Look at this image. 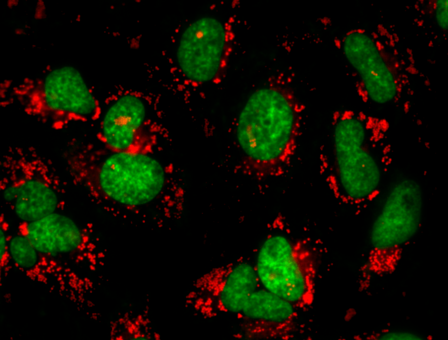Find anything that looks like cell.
I'll return each instance as SVG.
<instances>
[{"mask_svg":"<svg viewBox=\"0 0 448 340\" xmlns=\"http://www.w3.org/2000/svg\"><path fill=\"white\" fill-rule=\"evenodd\" d=\"M0 283L3 278L7 277L12 266L9 251V240L11 235L9 225L4 215L0 216Z\"/></svg>","mask_w":448,"mask_h":340,"instance_id":"15","label":"cell"},{"mask_svg":"<svg viewBox=\"0 0 448 340\" xmlns=\"http://www.w3.org/2000/svg\"><path fill=\"white\" fill-rule=\"evenodd\" d=\"M340 47L364 102L409 112L419 72L395 33L383 25L355 29L343 36Z\"/></svg>","mask_w":448,"mask_h":340,"instance_id":"4","label":"cell"},{"mask_svg":"<svg viewBox=\"0 0 448 340\" xmlns=\"http://www.w3.org/2000/svg\"><path fill=\"white\" fill-rule=\"evenodd\" d=\"M426 13L440 31L446 32L448 28V0H433L429 1Z\"/></svg>","mask_w":448,"mask_h":340,"instance_id":"16","label":"cell"},{"mask_svg":"<svg viewBox=\"0 0 448 340\" xmlns=\"http://www.w3.org/2000/svg\"><path fill=\"white\" fill-rule=\"evenodd\" d=\"M0 187L5 204L20 222L61 212L66 204L62 180L50 161L32 147L12 146L5 151Z\"/></svg>","mask_w":448,"mask_h":340,"instance_id":"6","label":"cell"},{"mask_svg":"<svg viewBox=\"0 0 448 340\" xmlns=\"http://www.w3.org/2000/svg\"><path fill=\"white\" fill-rule=\"evenodd\" d=\"M423 209V190L418 181L405 177L392 184L371 224L364 278L394 270L420 227Z\"/></svg>","mask_w":448,"mask_h":340,"instance_id":"7","label":"cell"},{"mask_svg":"<svg viewBox=\"0 0 448 340\" xmlns=\"http://www.w3.org/2000/svg\"><path fill=\"white\" fill-rule=\"evenodd\" d=\"M16 231L40 253L79 269H93L103 257L91 225L80 223L61 212L20 222Z\"/></svg>","mask_w":448,"mask_h":340,"instance_id":"10","label":"cell"},{"mask_svg":"<svg viewBox=\"0 0 448 340\" xmlns=\"http://www.w3.org/2000/svg\"><path fill=\"white\" fill-rule=\"evenodd\" d=\"M98 139L119 151L155 153L163 136L161 119L141 95L126 92L110 100L101 110Z\"/></svg>","mask_w":448,"mask_h":340,"instance_id":"9","label":"cell"},{"mask_svg":"<svg viewBox=\"0 0 448 340\" xmlns=\"http://www.w3.org/2000/svg\"><path fill=\"white\" fill-rule=\"evenodd\" d=\"M378 339L382 340H422V338L418 335L406 332H389L382 334Z\"/></svg>","mask_w":448,"mask_h":340,"instance_id":"17","label":"cell"},{"mask_svg":"<svg viewBox=\"0 0 448 340\" xmlns=\"http://www.w3.org/2000/svg\"><path fill=\"white\" fill-rule=\"evenodd\" d=\"M297 309L260 285L235 315L239 327L233 336L247 340L291 338L297 330Z\"/></svg>","mask_w":448,"mask_h":340,"instance_id":"14","label":"cell"},{"mask_svg":"<svg viewBox=\"0 0 448 340\" xmlns=\"http://www.w3.org/2000/svg\"><path fill=\"white\" fill-rule=\"evenodd\" d=\"M0 96L3 106L16 107L57 130L98 120L101 110L82 74L69 66L36 77L5 81Z\"/></svg>","mask_w":448,"mask_h":340,"instance_id":"5","label":"cell"},{"mask_svg":"<svg viewBox=\"0 0 448 340\" xmlns=\"http://www.w3.org/2000/svg\"><path fill=\"white\" fill-rule=\"evenodd\" d=\"M64 158L73 182L113 216L161 225L182 212L183 188L170 165L155 153L119 151L75 140Z\"/></svg>","mask_w":448,"mask_h":340,"instance_id":"1","label":"cell"},{"mask_svg":"<svg viewBox=\"0 0 448 340\" xmlns=\"http://www.w3.org/2000/svg\"><path fill=\"white\" fill-rule=\"evenodd\" d=\"M228 46L224 24L212 17L194 21L182 32L176 52L183 76L197 84L215 79L223 68Z\"/></svg>","mask_w":448,"mask_h":340,"instance_id":"13","label":"cell"},{"mask_svg":"<svg viewBox=\"0 0 448 340\" xmlns=\"http://www.w3.org/2000/svg\"><path fill=\"white\" fill-rule=\"evenodd\" d=\"M303 116L288 86L268 85L249 96L237 118L236 137L250 174L263 179L287 171L298 148Z\"/></svg>","mask_w":448,"mask_h":340,"instance_id":"3","label":"cell"},{"mask_svg":"<svg viewBox=\"0 0 448 340\" xmlns=\"http://www.w3.org/2000/svg\"><path fill=\"white\" fill-rule=\"evenodd\" d=\"M9 251L12 267L27 278L70 303L78 311L91 305L90 280L71 264L37 251L16 230L11 233Z\"/></svg>","mask_w":448,"mask_h":340,"instance_id":"12","label":"cell"},{"mask_svg":"<svg viewBox=\"0 0 448 340\" xmlns=\"http://www.w3.org/2000/svg\"><path fill=\"white\" fill-rule=\"evenodd\" d=\"M255 269L260 285L297 309L312 303L317 270V255L306 241L273 232L258 249Z\"/></svg>","mask_w":448,"mask_h":340,"instance_id":"8","label":"cell"},{"mask_svg":"<svg viewBox=\"0 0 448 340\" xmlns=\"http://www.w3.org/2000/svg\"><path fill=\"white\" fill-rule=\"evenodd\" d=\"M330 152L322 157L324 175L334 195L361 206L379 194L392 160L391 127L382 117L342 110L332 119Z\"/></svg>","mask_w":448,"mask_h":340,"instance_id":"2","label":"cell"},{"mask_svg":"<svg viewBox=\"0 0 448 340\" xmlns=\"http://www.w3.org/2000/svg\"><path fill=\"white\" fill-rule=\"evenodd\" d=\"M260 285L254 263L241 257L199 278L189 295L188 303L204 319L236 315Z\"/></svg>","mask_w":448,"mask_h":340,"instance_id":"11","label":"cell"}]
</instances>
